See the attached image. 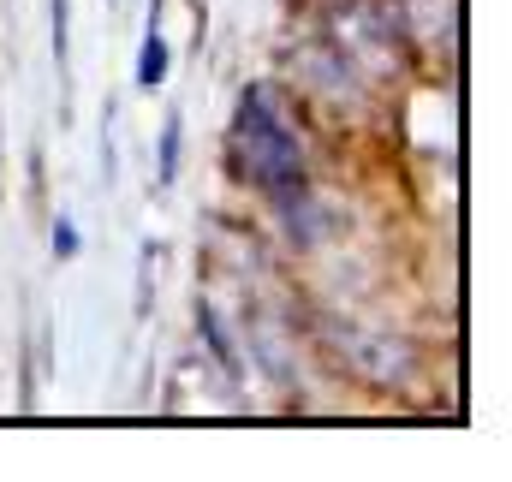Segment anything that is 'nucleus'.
Listing matches in <instances>:
<instances>
[{
  "label": "nucleus",
  "mask_w": 512,
  "mask_h": 482,
  "mask_svg": "<svg viewBox=\"0 0 512 482\" xmlns=\"http://www.w3.org/2000/svg\"><path fill=\"white\" fill-rule=\"evenodd\" d=\"M161 72H167V48H161V36H149V42H143V60H137L143 90H155V84H161Z\"/></svg>",
  "instance_id": "f03ea898"
},
{
  "label": "nucleus",
  "mask_w": 512,
  "mask_h": 482,
  "mask_svg": "<svg viewBox=\"0 0 512 482\" xmlns=\"http://www.w3.org/2000/svg\"><path fill=\"white\" fill-rule=\"evenodd\" d=\"M233 161H239L245 185L268 191L274 203L280 197H304V149H298V131L286 125V114L274 108L268 90H245V102H239Z\"/></svg>",
  "instance_id": "f257e3e1"
},
{
  "label": "nucleus",
  "mask_w": 512,
  "mask_h": 482,
  "mask_svg": "<svg viewBox=\"0 0 512 482\" xmlns=\"http://www.w3.org/2000/svg\"><path fill=\"white\" fill-rule=\"evenodd\" d=\"M54 250H60V256H78V233H72V221L54 227Z\"/></svg>",
  "instance_id": "20e7f679"
},
{
  "label": "nucleus",
  "mask_w": 512,
  "mask_h": 482,
  "mask_svg": "<svg viewBox=\"0 0 512 482\" xmlns=\"http://www.w3.org/2000/svg\"><path fill=\"white\" fill-rule=\"evenodd\" d=\"M173 161H179V125H167L161 137V179H173Z\"/></svg>",
  "instance_id": "7ed1b4c3"
}]
</instances>
